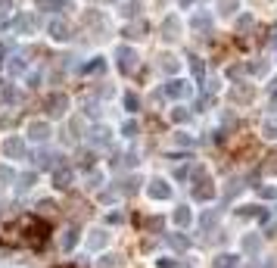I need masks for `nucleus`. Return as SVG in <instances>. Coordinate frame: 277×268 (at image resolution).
Segmentation results:
<instances>
[{"mask_svg": "<svg viewBox=\"0 0 277 268\" xmlns=\"http://www.w3.org/2000/svg\"><path fill=\"white\" fill-rule=\"evenodd\" d=\"M252 85H246V81H240V85H233V88H227V100L230 103H252Z\"/></svg>", "mask_w": 277, "mask_h": 268, "instance_id": "nucleus-1", "label": "nucleus"}, {"mask_svg": "<svg viewBox=\"0 0 277 268\" xmlns=\"http://www.w3.org/2000/svg\"><path fill=\"white\" fill-rule=\"evenodd\" d=\"M115 59H118V69H122L125 75L137 69V53H134L131 47H118V50H115Z\"/></svg>", "mask_w": 277, "mask_h": 268, "instance_id": "nucleus-2", "label": "nucleus"}, {"mask_svg": "<svg viewBox=\"0 0 277 268\" xmlns=\"http://www.w3.org/2000/svg\"><path fill=\"white\" fill-rule=\"evenodd\" d=\"M59 159H62L59 153H50V150H37L34 153V166L37 169H50L53 172V169H59Z\"/></svg>", "mask_w": 277, "mask_h": 268, "instance_id": "nucleus-3", "label": "nucleus"}, {"mask_svg": "<svg viewBox=\"0 0 277 268\" xmlns=\"http://www.w3.org/2000/svg\"><path fill=\"white\" fill-rule=\"evenodd\" d=\"M146 194H150V200H168V197H172V187H168V181H162V178H153L150 187H146Z\"/></svg>", "mask_w": 277, "mask_h": 268, "instance_id": "nucleus-4", "label": "nucleus"}, {"mask_svg": "<svg viewBox=\"0 0 277 268\" xmlns=\"http://www.w3.org/2000/svg\"><path fill=\"white\" fill-rule=\"evenodd\" d=\"M0 150H4L7 159H19V156H25V140L22 137H7Z\"/></svg>", "mask_w": 277, "mask_h": 268, "instance_id": "nucleus-5", "label": "nucleus"}, {"mask_svg": "<svg viewBox=\"0 0 277 268\" xmlns=\"http://www.w3.org/2000/svg\"><path fill=\"white\" fill-rule=\"evenodd\" d=\"M66 109H69V97H66V94H53V97L47 100V112H50L53 119H62Z\"/></svg>", "mask_w": 277, "mask_h": 268, "instance_id": "nucleus-6", "label": "nucleus"}, {"mask_svg": "<svg viewBox=\"0 0 277 268\" xmlns=\"http://www.w3.org/2000/svg\"><path fill=\"white\" fill-rule=\"evenodd\" d=\"M193 197L196 200H212L215 197V187H212L209 175H200V181H196V187H193Z\"/></svg>", "mask_w": 277, "mask_h": 268, "instance_id": "nucleus-7", "label": "nucleus"}, {"mask_svg": "<svg viewBox=\"0 0 277 268\" xmlns=\"http://www.w3.org/2000/svg\"><path fill=\"white\" fill-rule=\"evenodd\" d=\"M28 140H34V143H44L47 137H50V125L47 122H28Z\"/></svg>", "mask_w": 277, "mask_h": 268, "instance_id": "nucleus-8", "label": "nucleus"}, {"mask_svg": "<svg viewBox=\"0 0 277 268\" xmlns=\"http://www.w3.org/2000/svg\"><path fill=\"white\" fill-rule=\"evenodd\" d=\"M165 97H172V100H181V97H187L190 94V85L187 81H181V78H172L168 85H165V91H162Z\"/></svg>", "mask_w": 277, "mask_h": 268, "instance_id": "nucleus-9", "label": "nucleus"}, {"mask_svg": "<svg viewBox=\"0 0 277 268\" xmlns=\"http://www.w3.org/2000/svg\"><path fill=\"white\" fill-rule=\"evenodd\" d=\"M50 37H53V41H69V37H72L69 22L66 19H50Z\"/></svg>", "mask_w": 277, "mask_h": 268, "instance_id": "nucleus-10", "label": "nucleus"}, {"mask_svg": "<svg viewBox=\"0 0 277 268\" xmlns=\"http://www.w3.org/2000/svg\"><path fill=\"white\" fill-rule=\"evenodd\" d=\"M178 34H181V22H178V16H165V19H162V37H165V41H175Z\"/></svg>", "mask_w": 277, "mask_h": 268, "instance_id": "nucleus-11", "label": "nucleus"}, {"mask_svg": "<svg viewBox=\"0 0 277 268\" xmlns=\"http://www.w3.org/2000/svg\"><path fill=\"white\" fill-rule=\"evenodd\" d=\"M53 187L56 190H69L72 187V169H53Z\"/></svg>", "mask_w": 277, "mask_h": 268, "instance_id": "nucleus-12", "label": "nucleus"}, {"mask_svg": "<svg viewBox=\"0 0 277 268\" xmlns=\"http://www.w3.org/2000/svg\"><path fill=\"white\" fill-rule=\"evenodd\" d=\"M34 28H37V19H34V16H28V13L16 16V31H19V34H31Z\"/></svg>", "mask_w": 277, "mask_h": 268, "instance_id": "nucleus-13", "label": "nucleus"}, {"mask_svg": "<svg viewBox=\"0 0 277 268\" xmlns=\"http://www.w3.org/2000/svg\"><path fill=\"white\" fill-rule=\"evenodd\" d=\"M91 140H94L97 147H109V143H112V131H109L106 125H97V128L91 131Z\"/></svg>", "mask_w": 277, "mask_h": 268, "instance_id": "nucleus-14", "label": "nucleus"}, {"mask_svg": "<svg viewBox=\"0 0 277 268\" xmlns=\"http://www.w3.org/2000/svg\"><path fill=\"white\" fill-rule=\"evenodd\" d=\"M109 243V234L103 231V228H97V231H91V237H88V250H103Z\"/></svg>", "mask_w": 277, "mask_h": 268, "instance_id": "nucleus-15", "label": "nucleus"}, {"mask_svg": "<svg viewBox=\"0 0 277 268\" xmlns=\"http://www.w3.org/2000/svg\"><path fill=\"white\" fill-rule=\"evenodd\" d=\"M37 7H41V10H50V13H66V10H72L69 0H41Z\"/></svg>", "mask_w": 277, "mask_h": 268, "instance_id": "nucleus-16", "label": "nucleus"}, {"mask_svg": "<svg viewBox=\"0 0 277 268\" xmlns=\"http://www.w3.org/2000/svg\"><path fill=\"white\" fill-rule=\"evenodd\" d=\"M237 262H240V256H233V253L215 256V268H237Z\"/></svg>", "mask_w": 277, "mask_h": 268, "instance_id": "nucleus-17", "label": "nucleus"}, {"mask_svg": "<svg viewBox=\"0 0 277 268\" xmlns=\"http://www.w3.org/2000/svg\"><path fill=\"white\" fill-rule=\"evenodd\" d=\"M259 250H262V237H259V234H249V237H243V253H252V256H255Z\"/></svg>", "mask_w": 277, "mask_h": 268, "instance_id": "nucleus-18", "label": "nucleus"}, {"mask_svg": "<svg viewBox=\"0 0 277 268\" xmlns=\"http://www.w3.org/2000/svg\"><path fill=\"white\" fill-rule=\"evenodd\" d=\"M243 187H246V178H233V181H230V187L224 190V200H233V197L240 194Z\"/></svg>", "mask_w": 277, "mask_h": 268, "instance_id": "nucleus-19", "label": "nucleus"}, {"mask_svg": "<svg viewBox=\"0 0 277 268\" xmlns=\"http://www.w3.org/2000/svg\"><path fill=\"white\" fill-rule=\"evenodd\" d=\"M75 243H78V231H75V228H69V231L62 234V250H66V253H72V250H75Z\"/></svg>", "mask_w": 277, "mask_h": 268, "instance_id": "nucleus-20", "label": "nucleus"}, {"mask_svg": "<svg viewBox=\"0 0 277 268\" xmlns=\"http://www.w3.org/2000/svg\"><path fill=\"white\" fill-rule=\"evenodd\" d=\"M175 224H178V228H187V224H190V209H187V206H178V209H175Z\"/></svg>", "mask_w": 277, "mask_h": 268, "instance_id": "nucleus-21", "label": "nucleus"}, {"mask_svg": "<svg viewBox=\"0 0 277 268\" xmlns=\"http://www.w3.org/2000/svg\"><path fill=\"white\" fill-rule=\"evenodd\" d=\"M262 134H265L268 140H277V119H265V122H262Z\"/></svg>", "mask_w": 277, "mask_h": 268, "instance_id": "nucleus-22", "label": "nucleus"}, {"mask_svg": "<svg viewBox=\"0 0 277 268\" xmlns=\"http://www.w3.org/2000/svg\"><path fill=\"white\" fill-rule=\"evenodd\" d=\"M143 31H146V25H143V22H134V25H128V28H125V37L137 41V37H143Z\"/></svg>", "mask_w": 277, "mask_h": 268, "instance_id": "nucleus-23", "label": "nucleus"}, {"mask_svg": "<svg viewBox=\"0 0 277 268\" xmlns=\"http://www.w3.org/2000/svg\"><path fill=\"white\" fill-rule=\"evenodd\" d=\"M34 181H37V175H34V172H25V175L19 178V194H25V190H31V187H34Z\"/></svg>", "mask_w": 277, "mask_h": 268, "instance_id": "nucleus-24", "label": "nucleus"}, {"mask_svg": "<svg viewBox=\"0 0 277 268\" xmlns=\"http://www.w3.org/2000/svg\"><path fill=\"white\" fill-rule=\"evenodd\" d=\"M178 66H181V63H178V56H162V63H159V69H162V72H168V75H175V72H178Z\"/></svg>", "mask_w": 277, "mask_h": 268, "instance_id": "nucleus-25", "label": "nucleus"}, {"mask_svg": "<svg viewBox=\"0 0 277 268\" xmlns=\"http://www.w3.org/2000/svg\"><path fill=\"white\" fill-rule=\"evenodd\" d=\"M137 13H140V4H137V0H131V4H122V16H125V19H137Z\"/></svg>", "mask_w": 277, "mask_h": 268, "instance_id": "nucleus-26", "label": "nucleus"}, {"mask_svg": "<svg viewBox=\"0 0 277 268\" xmlns=\"http://www.w3.org/2000/svg\"><path fill=\"white\" fill-rule=\"evenodd\" d=\"M172 119H175L178 125H187V122H190V112H187L184 106H175V109H172Z\"/></svg>", "mask_w": 277, "mask_h": 268, "instance_id": "nucleus-27", "label": "nucleus"}, {"mask_svg": "<svg viewBox=\"0 0 277 268\" xmlns=\"http://www.w3.org/2000/svg\"><path fill=\"white\" fill-rule=\"evenodd\" d=\"M103 69H106V63H103V59H91V63H84V66H81V72H84V75H94V72H103Z\"/></svg>", "mask_w": 277, "mask_h": 268, "instance_id": "nucleus-28", "label": "nucleus"}, {"mask_svg": "<svg viewBox=\"0 0 277 268\" xmlns=\"http://www.w3.org/2000/svg\"><path fill=\"white\" fill-rule=\"evenodd\" d=\"M237 4H240V0H218V10H221V16L237 13Z\"/></svg>", "mask_w": 277, "mask_h": 268, "instance_id": "nucleus-29", "label": "nucleus"}, {"mask_svg": "<svg viewBox=\"0 0 277 268\" xmlns=\"http://www.w3.org/2000/svg\"><path fill=\"white\" fill-rule=\"evenodd\" d=\"M168 243H172L175 250H187V246H190V240H187L184 234H168Z\"/></svg>", "mask_w": 277, "mask_h": 268, "instance_id": "nucleus-30", "label": "nucleus"}, {"mask_svg": "<svg viewBox=\"0 0 277 268\" xmlns=\"http://www.w3.org/2000/svg\"><path fill=\"white\" fill-rule=\"evenodd\" d=\"M215 221H218V212H206V215L200 218V228H203V231H209V228H215Z\"/></svg>", "mask_w": 277, "mask_h": 268, "instance_id": "nucleus-31", "label": "nucleus"}, {"mask_svg": "<svg viewBox=\"0 0 277 268\" xmlns=\"http://www.w3.org/2000/svg\"><path fill=\"white\" fill-rule=\"evenodd\" d=\"M137 184H140V178H128V181H122V194H137Z\"/></svg>", "mask_w": 277, "mask_h": 268, "instance_id": "nucleus-32", "label": "nucleus"}, {"mask_svg": "<svg viewBox=\"0 0 277 268\" xmlns=\"http://www.w3.org/2000/svg\"><path fill=\"white\" fill-rule=\"evenodd\" d=\"M262 172H265V175H277V153H271V156H268V162L262 166Z\"/></svg>", "mask_w": 277, "mask_h": 268, "instance_id": "nucleus-33", "label": "nucleus"}, {"mask_svg": "<svg viewBox=\"0 0 277 268\" xmlns=\"http://www.w3.org/2000/svg\"><path fill=\"white\" fill-rule=\"evenodd\" d=\"M137 106H140V97L137 94H125V109L128 112H137Z\"/></svg>", "mask_w": 277, "mask_h": 268, "instance_id": "nucleus-34", "label": "nucleus"}, {"mask_svg": "<svg viewBox=\"0 0 277 268\" xmlns=\"http://www.w3.org/2000/svg\"><path fill=\"white\" fill-rule=\"evenodd\" d=\"M209 25H212V22H209V16H206V13L193 16V28H206V31H209Z\"/></svg>", "mask_w": 277, "mask_h": 268, "instance_id": "nucleus-35", "label": "nucleus"}, {"mask_svg": "<svg viewBox=\"0 0 277 268\" xmlns=\"http://www.w3.org/2000/svg\"><path fill=\"white\" fill-rule=\"evenodd\" d=\"M190 59V69H193V75L196 78H203V63H200V56H187Z\"/></svg>", "mask_w": 277, "mask_h": 268, "instance_id": "nucleus-36", "label": "nucleus"}, {"mask_svg": "<svg viewBox=\"0 0 277 268\" xmlns=\"http://www.w3.org/2000/svg\"><path fill=\"white\" fill-rule=\"evenodd\" d=\"M137 131H140V125H137V122H125V128H122V134H125V137H137Z\"/></svg>", "mask_w": 277, "mask_h": 268, "instance_id": "nucleus-37", "label": "nucleus"}, {"mask_svg": "<svg viewBox=\"0 0 277 268\" xmlns=\"http://www.w3.org/2000/svg\"><path fill=\"white\" fill-rule=\"evenodd\" d=\"M255 22H252V16H240L237 19V31H246V28H252Z\"/></svg>", "mask_w": 277, "mask_h": 268, "instance_id": "nucleus-38", "label": "nucleus"}, {"mask_svg": "<svg viewBox=\"0 0 277 268\" xmlns=\"http://www.w3.org/2000/svg\"><path fill=\"white\" fill-rule=\"evenodd\" d=\"M16 175H13V169L10 166H0V184H7V181H13Z\"/></svg>", "mask_w": 277, "mask_h": 268, "instance_id": "nucleus-39", "label": "nucleus"}, {"mask_svg": "<svg viewBox=\"0 0 277 268\" xmlns=\"http://www.w3.org/2000/svg\"><path fill=\"white\" fill-rule=\"evenodd\" d=\"M10 72H16V75H19V72H25V63H22V56H16V59L10 63Z\"/></svg>", "mask_w": 277, "mask_h": 268, "instance_id": "nucleus-40", "label": "nucleus"}, {"mask_svg": "<svg viewBox=\"0 0 277 268\" xmlns=\"http://www.w3.org/2000/svg\"><path fill=\"white\" fill-rule=\"evenodd\" d=\"M84 112H88V116H97V112H100L97 100H88V103H84Z\"/></svg>", "mask_w": 277, "mask_h": 268, "instance_id": "nucleus-41", "label": "nucleus"}, {"mask_svg": "<svg viewBox=\"0 0 277 268\" xmlns=\"http://www.w3.org/2000/svg\"><path fill=\"white\" fill-rule=\"evenodd\" d=\"M175 140H178L181 147H193V137H190V134H175Z\"/></svg>", "mask_w": 277, "mask_h": 268, "instance_id": "nucleus-42", "label": "nucleus"}, {"mask_svg": "<svg viewBox=\"0 0 277 268\" xmlns=\"http://www.w3.org/2000/svg\"><path fill=\"white\" fill-rule=\"evenodd\" d=\"M187 175H190V166H181V169H175V178H178V181H187Z\"/></svg>", "mask_w": 277, "mask_h": 268, "instance_id": "nucleus-43", "label": "nucleus"}, {"mask_svg": "<svg viewBox=\"0 0 277 268\" xmlns=\"http://www.w3.org/2000/svg\"><path fill=\"white\" fill-rule=\"evenodd\" d=\"M259 194H262L265 200H274V197H277V190H274V187H262V190H259Z\"/></svg>", "mask_w": 277, "mask_h": 268, "instance_id": "nucleus-44", "label": "nucleus"}, {"mask_svg": "<svg viewBox=\"0 0 277 268\" xmlns=\"http://www.w3.org/2000/svg\"><path fill=\"white\" fill-rule=\"evenodd\" d=\"M88 187H100V172H91L88 175Z\"/></svg>", "mask_w": 277, "mask_h": 268, "instance_id": "nucleus-45", "label": "nucleus"}, {"mask_svg": "<svg viewBox=\"0 0 277 268\" xmlns=\"http://www.w3.org/2000/svg\"><path fill=\"white\" fill-rule=\"evenodd\" d=\"M156 265H159V268H178V262H175V259H159Z\"/></svg>", "mask_w": 277, "mask_h": 268, "instance_id": "nucleus-46", "label": "nucleus"}, {"mask_svg": "<svg viewBox=\"0 0 277 268\" xmlns=\"http://www.w3.org/2000/svg\"><path fill=\"white\" fill-rule=\"evenodd\" d=\"M10 7H13V0H0V13H7Z\"/></svg>", "mask_w": 277, "mask_h": 268, "instance_id": "nucleus-47", "label": "nucleus"}, {"mask_svg": "<svg viewBox=\"0 0 277 268\" xmlns=\"http://www.w3.org/2000/svg\"><path fill=\"white\" fill-rule=\"evenodd\" d=\"M4 63H7V47L0 44V69H4Z\"/></svg>", "mask_w": 277, "mask_h": 268, "instance_id": "nucleus-48", "label": "nucleus"}, {"mask_svg": "<svg viewBox=\"0 0 277 268\" xmlns=\"http://www.w3.org/2000/svg\"><path fill=\"white\" fill-rule=\"evenodd\" d=\"M10 25V19H7V13H0V28H7Z\"/></svg>", "mask_w": 277, "mask_h": 268, "instance_id": "nucleus-49", "label": "nucleus"}, {"mask_svg": "<svg viewBox=\"0 0 277 268\" xmlns=\"http://www.w3.org/2000/svg\"><path fill=\"white\" fill-rule=\"evenodd\" d=\"M178 4H181V7H193V0H178Z\"/></svg>", "mask_w": 277, "mask_h": 268, "instance_id": "nucleus-50", "label": "nucleus"}, {"mask_svg": "<svg viewBox=\"0 0 277 268\" xmlns=\"http://www.w3.org/2000/svg\"><path fill=\"white\" fill-rule=\"evenodd\" d=\"M274 91H277V78H274V81H271V94H274Z\"/></svg>", "mask_w": 277, "mask_h": 268, "instance_id": "nucleus-51", "label": "nucleus"}]
</instances>
